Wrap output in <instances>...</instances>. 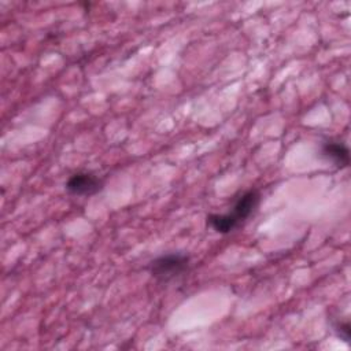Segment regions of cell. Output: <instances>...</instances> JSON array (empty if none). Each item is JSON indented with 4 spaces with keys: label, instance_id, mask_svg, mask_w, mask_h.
I'll return each mask as SVG.
<instances>
[{
    "label": "cell",
    "instance_id": "5b68a950",
    "mask_svg": "<svg viewBox=\"0 0 351 351\" xmlns=\"http://www.w3.org/2000/svg\"><path fill=\"white\" fill-rule=\"evenodd\" d=\"M335 330L337 333V336L340 339H343L344 341H350V337H351V329H350V324L348 321H344V322H337L335 324Z\"/></svg>",
    "mask_w": 351,
    "mask_h": 351
},
{
    "label": "cell",
    "instance_id": "277c9868",
    "mask_svg": "<svg viewBox=\"0 0 351 351\" xmlns=\"http://www.w3.org/2000/svg\"><path fill=\"white\" fill-rule=\"evenodd\" d=\"M321 155L330 160L337 169L347 167L350 163V151L343 143L326 141L321 147Z\"/></svg>",
    "mask_w": 351,
    "mask_h": 351
},
{
    "label": "cell",
    "instance_id": "7a4b0ae2",
    "mask_svg": "<svg viewBox=\"0 0 351 351\" xmlns=\"http://www.w3.org/2000/svg\"><path fill=\"white\" fill-rule=\"evenodd\" d=\"M189 258L184 254H166L154 259L149 265L151 274L160 282H169L188 270Z\"/></svg>",
    "mask_w": 351,
    "mask_h": 351
},
{
    "label": "cell",
    "instance_id": "3957f363",
    "mask_svg": "<svg viewBox=\"0 0 351 351\" xmlns=\"http://www.w3.org/2000/svg\"><path fill=\"white\" fill-rule=\"evenodd\" d=\"M101 181L92 173H75L66 182V189L71 195L90 196L101 189Z\"/></svg>",
    "mask_w": 351,
    "mask_h": 351
},
{
    "label": "cell",
    "instance_id": "6da1fadb",
    "mask_svg": "<svg viewBox=\"0 0 351 351\" xmlns=\"http://www.w3.org/2000/svg\"><path fill=\"white\" fill-rule=\"evenodd\" d=\"M259 203V193L255 189L244 192L233 208L228 214H214L207 217V223L217 230L218 233H229L234 228H237L241 222H244L256 208Z\"/></svg>",
    "mask_w": 351,
    "mask_h": 351
}]
</instances>
